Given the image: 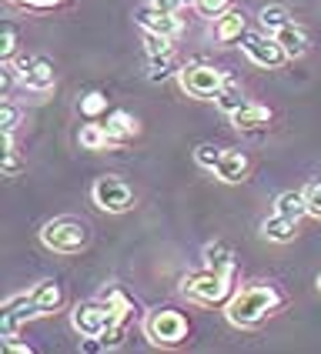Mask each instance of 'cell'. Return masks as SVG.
I'll return each mask as SVG.
<instances>
[{"instance_id":"484cf974","label":"cell","mask_w":321,"mask_h":354,"mask_svg":"<svg viewBox=\"0 0 321 354\" xmlns=\"http://www.w3.org/2000/svg\"><path fill=\"white\" fill-rule=\"evenodd\" d=\"M17 50V24L14 20H3V37H0V57L10 60Z\"/></svg>"},{"instance_id":"8fae6325","label":"cell","mask_w":321,"mask_h":354,"mask_svg":"<svg viewBox=\"0 0 321 354\" xmlns=\"http://www.w3.org/2000/svg\"><path fill=\"white\" fill-rule=\"evenodd\" d=\"M17 74L34 91H51L54 87V64L47 57H24L17 64Z\"/></svg>"},{"instance_id":"277c9868","label":"cell","mask_w":321,"mask_h":354,"mask_svg":"<svg viewBox=\"0 0 321 354\" xmlns=\"http://www.w3.org/2000/svg\"><path fill=\"white\" fill-rule=\"evenodd\" d=\"M178 80L181 87H184V94H191V97H218V91L224 87V74H221L218 67H211V64H184L178 71Z\"/></svg>"},{"instance_id":"d4e9b609","label":"cell","mask_w":321,"mask_h":354,"mask_svg":"<svg viewBox=\"0 0 321 354\" xmlns=\"http://www.w3.org/2000/svg\"><path fill=\"white\" fill-rule=\"evenodd\" d=\"M144 44H147V57H171V54H174L171 37H164V34H151V30H144Z\"/></svg>"},{"instance_id":"30bf717a","label":"cell","mask_w":321,"mask_h":354,"mask_svg":"<svg viewBox=\"0 0 321 354\" xmlns=\"http://www.w3.org/2000/svg\"><path fill=\"white\" fill-rule=\"evenodd\" d=\"M138 24H140V30H151V34H164V37H178L181 30H184V24H181L178 14H171V10H164V7H140L138 14Z\"/></svg>"},{"instance_id":"7402d4cb","label":"cell","mask_w":321,"mask_h":354,"mask_svg":"<svg viewBox=\"0 0 321 354\" xmlns=\"http://www.w3.org/2000/svg\"><path fill=\"white\" fill-rule=\"evenodd\" d=\"M214 100H218V107L224 111V114H228V118L248 104V100H244V94H241V87L235 84V80H224V87L218 91V97H214Z\"/></svg>"},{"instance_id":"d6a6232c","label":"cell","mask_w":321,"mask_h":354,"mask_svg":"<svg viewBox=\"0 0 321 354\" xmlns=\"http://www.w3.org/2000/svg\"><path fill=\"white\" fill-rule=\"evenodd\" d=\"M304 197H308V214L321 217V184H311V187L304 191Z\"/></svg>"},{"instance_id":"2e32d148","label":"cell","mask_w":321,"mask_h":354,"mask_svg":"<svg viewBox=\"0 0 321 354\" xmlns=\"http://www.w3.org/2000/svg\"><path fill=\"white\" fill-rule=\"evenodd\" d=\"M30 295H34V304H37L40 315H54L60 308V301H64V291H60V284H54V281H40Z\"/></svg>"},{"instance_id":"4fadbf2b","label":"cell","mask_w":321,"mask_h":354,"mask_svg":"<svg viewBox=\"0 0 321 354\" xmlns=\"http://www.w3.org/2000/svg\"><path fill=\"white\" fill-rule=\"evenodd\" d=\"M261 234L268 237V241H275V244H288V241H295V234H298V221H291V217L275 211V217H268L261 224Z\"/></svg>"},{"instance_id":"ffe728a7","label":"cell","mask_w":321,"mask_h":354,"mask_svg":"<svg viewBox=\"0 0 321 354\" xmlns=\"http://www.w3.org/2000/svg\"><path fill=\"white\" fill-rule=\"evenodd\" d=\"M244 34V10H228V14H221L218 17V40L221 44H231V40H241Z\"/></svg>"},{"instance_id":"52a82bcc","label":"cell","mask_w":321,"mask_h":354,"mask_svg":"<svg viewBox=\"0 0 321 354\" xmlns=\"http://www.w3.org/2000/svg\"><path fill=\"white\" fill-rule=\"evenodd\" d=\"M241 50L248 54V60H255L258 67H281L288 54H284V47L278 44V37H268V34H241Z\"/></svg>"},{"instance_id":"5bb4252c","label":"cell","mask_w":321,"mask_h":354,"mask_svg":"<svg viewBox=\"0 0 321 354\" xmlns=\"http://www.w3.org/2000/svg\"><path fill=\"white\" fill-rule=\"evenodd\" d=\"M204 264H208L211 271H221V274L235 277V251H231V244H224V241L208 244V248H204Z\"/></svg>"},{"instance_id":"8992f818","label":"cell","mask_w":321,"mask_h":354,"mask_svg":"<svg viewBox=\"0 0 321 354\" xmlns=\"http://www.w3.org/2000/svg\"><path fill=\"white\" fill-rule=\"evenodd\" d=\"M74 328H77L80 337H100L111 324H114V311L104 304V301H87V304H77L74 308Z\"/></svg>"},{"instance_id":"1f68e13d","label":"cell","mask_w":321,"mask_h":354,"mask_svg":"<svg viewBox=\"0 0 321 354\" xmlns=\"http://www.w3.org/2000/svg\"><path fill=\"white\" fill-rule=\"evenodd\" d=\"M14 74H17V67H14L10 60H3V67H0V94H3V97H7L10 87H14Z\"/></svg>"},{"instance_id":"6da1fadb","label":"cell","mask_w":321,"mask_h":354,"mask_svg":"<svg viewBox=\"0 0 321 354\" xmlns=\"http://www.w3.org/2000/svg\"><path fill=\"white\" fill-rule=\"evenodd\" d=\"M281 304V295L271 284H251V288H241L238 295L228 301V321L235 328H255L264 315H271Z\"/></svg>"},{"instance_id":"9c48e42d","label":"cell","mask_w":321,"mask_h":354,"mask_svg":"<svg viewBox=\"0 0 321 354\" xmlns=\"http://www.w3.org/2000/svg\"><path fill=\"white\" fill-rule=\"evenodd\" d=\"M30 317H40L37 304H34V295L7 297V301H3V308H0V337H3V341H10V337L17 335L20 324H24V321H30Z\"/></svg>"},{"instance_id":"4dcf8cb0","label":"cell","mask_w":321,"mask_h":354,"mask_svg":"<svg viewBox=\"0 0 321 354\" xmlns=\"http://www.w3.org/2000/svg\"><path fill=\"white\" fill-rule=\"evenodd\" d=\"M171 71H174V67H171V57H151V74H147V77H151V80H164Z\"/></svg>"},{"instance_id":"603a6c76","label":"cell","mask_w":321,"mask_h":354,"mask_svg":"<svg viewBox=\"0 0 321 354\" xmlns=\"http://www.w3.org/2000/svg\"><path fill=\"white\" fill-rule=\"evenodd\" d=\"M261 24H264V30H268V34H278L281 27H288V24H291V10H288V7H281V3H271V7H264V10H261Z\"/></svg>"},{"instance_id":"e0dca14e","label":"cell","mask_w":321,"mask_h":354,"mask_svg":"<svg viewBox=\"0 0 321 354\" xmlns=\"http://www.w3.org/2000/svg\"><path fill=\"white\" fill-rule=\"evenodd\" d=\"M275 37H278V44L284 47V54H288V57H304V54H308V34H304L301 27H295V24L281 27Z\"/></svg>"},{"instance_id":"9a60e30c","label":"cell","mask_w":321,"mask_h":354,"mask_svg":"<svg viewBox=\"0 0 321 354\" xmlns=\"http://www.w3.org/2000/svg\"><path fill=\"white\" fill-rule=\"evenodd\" d=\"M107 134H111V144H120V140H131L138 134V120L131 118L127 111H114V114H107Z\"/></svg>"},{"instance_id":"74e56055","label":"cell","mask_w":321,"mask_h":354,"mask_svg":"<svg viewBox=\"0 0 321 354\" xmlns=\"http://www.w3.org/2000/svg\"><path fill=\"white\" fill-rule=\"evenodd\" d=\"M151 3H160V0H151Z\"/></svg>"},{"instance_id":"ac0fdd59","label":"cell","mask_w":321,"mask_h":354,"mask_svg":"<svg viewBox=\"0 0 321 354\" xmlns=\"http://www.w3.org/2000/svg\"><path fill=\"white\" fill-rule=\"evenodd\" d=\"M100 301H104V304H107V308L114 311V321H124V324L131 321V311H134V304H131V297L124 295L118 284H107V288L100 291Z\"/></svg>"},{"instance_id":"836d02e7","label":"cell","mask_w":321,"mask_h":354,"mask_svg":"<svg viewBox=\"0 0 321 354\" xmlns=\"http://www.w3.org/2000/svg\"><path fill=\"white\" fill-rule=\"evenodd\" d=\"M20 171V158H17V151H7L3 154V174L7 177H14Z\"/></svg>"},{"instance_id":"7a4b0ae2","label":"cell","mask_w":321,"mask_h":354,"mask_svg":"<svg viewBox=\"0 0 321 354\" xmlns=\"http://www.w3.org/2000/svg\"><path fill=\"white\" fill-rule=\"evenodd\" d=\"M181 291L184 297L198 301V304H224L231 297V274H221L204 268L201 274H187L181 281Z\"/></svg>"},{"instance_id":"44dd1931","label":"cell","mask_w":321,"mask_h":354,"mask_svg":"<svg viewBox=\"0 0 321 354\" xmlns=\"http://www.w3.org/2000/svg\"><path fill=\"white\" fill-rule=\"evenodd\" d=\"M275 211L284 217H291V221H301V217L308 214V197L298 194V191H284V194L275 201Z\"/></svg>"},{"instance_id":"3957f363","label":"cell","mask_w":321,"mask_h":354,"mask_svg":"<svg viewBox=\"0 0 321 354\" xmlns=\"http://www.w3.org/2000/svg\"><path fill=\"white\" fill-rule=\"evenodd\" d=\"M40 241L54 254H77V251L87 248V227L80 221H74V217H57V221L44 224Z\"/></svg>"},{"instance_id":"d590c367","label":"cell","mask_w":321,"mask_h":354,"mask_svg":"<svg viewBox=\"0 0 321 354\" xmlns=\"http://www.w3.org/2000/svg\"><path fill=\"white\" fill-rule=\"evenodd\" d=\"M184 3H194V0H160L158 7H164V10H171V14H178Z\"/></svg>"},{"instance_id":"f1b7e54d","label":"cell","mask_w":321,"mask_h":354,"mask_svg":"<svg viewBox=\"0 0 321 354\" xmlns=\"http://www.w3.org/2000/svg\"><path fill=\"white\" fill-rule=\"evenodd\" d=\"M194 10L204 17H221L231 10V0H194Z\"/></svg>"},{"instance_id":"cb8c5ba5","label":"cell","mask_w":321,"mask_h":354,"mask_svg":"<svg viewBox=\"0 0 321 354\" xmlns=\"http://www.w3.org/2000/svg\"><path fill=\"white\" fill-rule=\"evenodd\" d=\"M80 147H87V151H104V147H111L107 127H104V124H87V127L80 131Z\"/></svg>"},{"instance_id":"e575fe53","label":"cell","mask_w":321,"mask_h":354,"mask_svg":"<svg viewBox=\"0 0 321 354\" xmlns=\"http://www.w3.org/2000/svg\"><path fill=\"white\" fill-rule=\"evenodd\" d=\"M14 3H24V7H37V10H51V7H57L64 0H14Z\"/></svg>"},{"instance_id":"8d00e7d4","label":"cell","mask_w":321,"mask_h":354,"mask_svg":"<svg viewBox=\"0 0 321 354\" xmlns=\"http://www.w3.org/2000/svg\"><path fill=\"white\" fill-rule=\"evenodd\" d=\"M7 344V351H20V354H30V348L27 344H17V341H3Z\"/></svg>"},{"instance_id":"4316f807","label":"cell","mask_w":321,"mask_h":354,"mask_svg":"<svg viewBox=\"0 0 321 354\" xmlns=\"http://www.w3.org/2000/svg\"><path fill=\"white\" fill-rule=\"evenodd\" d=\"M221 147H214V144H201L198 151H194V160H198L201 167H208V171H214L218 167V160H221Z\"/></svg>"},{"instance_id":"ba28073f","label":"cell","mask_w":321,"mask_h":354,"mask_svg":"<svg viewBox=\"0 0 321 354\" xmlns=\"http://www.w3.org/2000/svg\"><path fill=\"white\" fill-rule=\"evenodd\" d=\"M94 204L107 214H124L134 204V191L120 180V177H100L94 184Z\"/></svg>"},{"instance_id":"83f0119b","label":"cell","mask_w":321,"mask_h":354,"mask_svg":"<svg viewBox=\"0 0 321 354\" xmlns=\"http://www.w3.org/2000/svg\"><path fill=\"white\" fill-rule=\"evenodd\" d=\"M107 111V97L104 94H87V97H80V114L84 118H98Z\"/></svg>"},{"instance_id":"7c38bea8","label":"cell","mask_w":321,"mask_h":354,"mask_svg":"<svg viewBox=\"0 0 321 354\" xmlns=\"http://www.w3.org/2000/svg\"><path fill=\"white\" fill-rule=\"evenodd\" d=\"M214 174L224 180V184H238L248 177V158L241 154V151H224L218 160V167H214Z\"/></svg>"},{"instance_id":"f35d334b","label":"cell","mask_w":321,"mask_h":354,"mask_svg":"<svg viewBox=\"0 0 321 354\" xmlns=\"http://www.w3.org/2000/svg\"><path fill=\"white\" fill-rule=\"evenodd\" d=\"M318 288H321V277H318Z\"/></svg>"},{"instance_id":"d6986e66","label":"cell","mask_w":321,"mask_h":354,"mask_svg":"<svg viewBox=\"0 0 321 354\" xmlns=\"http://www.w3.org/2000/svg\"><path fill=\"white\" fill-rule=\"evenodd\" d=\"M231 120H235V127H241V131H251V127H264L268 120H271V111L268 107H261V104H244L241 111H235L231 114Z\"/></svg>"},{"instance_id":"f546056e","label":"cell","mask_w":321,"mask_h":354,"mask_svg":"<svg viewBox=\"0 0 321 354\" xmlns=\"http://www.w3.org/2000/svg\"><path fill=\"white\" fill-rule=\"evenodd\" d=\"M17 107L14 104H3V111H0V131L3 134H14V127H17Z\"/></svg>"},{"instance_id":"5b68a950","label":"cell","mask_w":321,"mask_h":354,"mask_svg":"<svg viewBox=\"0 0 321 354\" xmlns=\"http://www.w3.org/2000/svg\"><path fill=\"white\" fill-rule=\"evenodd\" d=\"M144 335L151 337L154 344H181L187 337V317L181 315V311L158 308L144 321Z\"/></svg>"}]
</instances>
